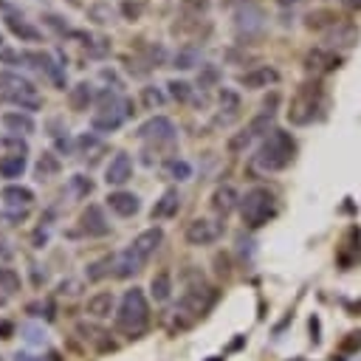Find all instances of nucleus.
<instances>
[{
	"mask_svg": "<svg viewBox=\"0 0 361 361\" xmlns=\"http://www.w3.org/2000/svg\"><path fill=\"white\" fill-rule=\"evenodd\" d=\"M327 42L333 48H350L358 42V28L353 23H341V20H333L330 23V31H327Z\"/></svg>",
	"mask_w": 361,
	"mask_h": 361,
	"instance_id": "11",
	"label": "nucleus"
},
{
	"mask_svg": "<svg viewBox=\"0 0 361 361\" xmlns=\"http://www.w3.org/2000/svg\"><path fill=\"white\" fill-rule=\"evenodd\" d=\"M307 68L333 71V68H338V56L330 54V51H310V54H307Z\"/></svg>",
	"mask_w": 361,
	"mask_h": 361,
	"instance_id": "29",
	"label": "nucleus"
},
{
	"mask_svg": "<svg viewBox=\"0 0 361 361\" xmlns=\"http://www.w3.org/2000/svg\"><path fill=\"white\" fill-rule=\"evenodd\" d=\"M20 290V274L14 268H0V299H8Z\"/></svg>",
	"mask_w": 361,
	"mask_h": 361,
	"instance_id": "27",
	"label": "nucleus"
},
{
	"mask_svg": "<svg viewBox=\"0 0 361 361\" xmlns=\"http://www.w3.org/2000/svg\"><path fill=\"white\" fill-rule=\"evenodd\" d=\"M279 6H293V3H299V0H276Z\"/></svg>",
	"mask_w": 361,
	"mask_h": 361,
	"instance_id": "50",
	"label": "nucleus"
},
{
	"mask_svg": "<svg viewBox=\"0 0 361 361\" xmlns=\"http://www.w3.org/2000/svg\"><path fill=\"white\" fill-rule=\"evenodd\" d=\"M14 361H48V358H39V355H31V353H17Z\"/></svg>",
	"mask_w": 361,
	"mask_h": 361,
	"instance_id": "46",
	"label": "nucleus"
},
{
	"mask_svg": "<svg viewBox=\"0 0 361 361\" xmlns=\"http://www.w3.org/2000/svg\"><path fill=\"white\" fill-rule=\"evenodd\" d=\"M56 144H59V149H62V152H68V149H71V138H68V135H65V138H59Z\"/></svg>",
	"mask_w": 361,
	"mask_h": 361,
	"instance_id": "48",
	"label": "nucleus"
},
{
	"mask_svg": "<svg viewBox=\"0 0 361 361\" xmlns=\"http://www.w3.org/2000/svg\"><path fill=\"white\" fill-rule=\"evenodd\" d=\"M138 138L155 141V144H164V141L169 144V141H175V124L166 116H155L138 127Z\"/></svg>",
	"mask_w": 361,
	"mask_h": 361,
	"instance_id": "8",
	"label": "nucleus"
},
{
	"mask_svg": "<svg viewBox=\"0 0 361 361\" xmlns=\"http://www.w3.org/2000/svg\"><path fill=\"white\" fill-rule=\"evenodd\" d=\"M3 124H6L8 133H17V135H31V133L37 130L34 118H31L28 113H20V110H8V113H3Z\"/></svg>",
	"mask_w": 361,
	"mask_h": 361,
	"instance_id": "17",
	"label": "nucleus"
},
{
	"mask_svg": "<svg viewBox=\"0 0 361 361\" xmlns=\"http://www.w3.org/2000/svg\"><path fill=\"white\" fill-rule=\"evenodd\" d=\"M274 214H276V197L265 186H254L240 197V217L248 228L265 226Z\"/></svg>",
	"mask_w": 361,
	"mask_h": 361,
	"instance_id": "3",
	"label": "nucleus"
},
{
	"mask_svg": "<svg viewBox=\"0 0 361 361\" xmlns=\"http://www.w3.org/2000/svg\"><path fill=\"white\" fill-rule=\"evenodd\" d=\"M121 8H124V14H127L130 20H135V17H138V11H141V6H138V3H130V0H127Z\"/></svg>",
	"mask_w": 361,
	"mask_h": 361,
	"instance_id": "43",
	"label": "nucleus"
},
{
	"mask_svg": "<svg viewBox=\"0 0 361 361\" xmlns=\"http://www.w3.org/2000/svg\"><path fill=\"white\" fill-rule=\"evenodd\" d=\"M79 223H82V231H87V234H93V237H102V234L110 231V223H107L102 206H96V203H90V206L82 212Z\"/></svg>",
	"mask_w": 361,
	"mask_h": 361,
	"instance_id": "12",
	"label": "nucleus"
},
{
	"mask_svg": "<svg viewBox=\"0 0 361 361\" xmlns=\"http://www.w3.org/2000/svg\"><path fill=\"white\" fill-rule=\"evenodd\" d=\"M90 189H93L90 178H85V175H73V178H71V192H73L76 197H85V195H90Z\"/></svg>",
	"mask_w": 361,
	"mask_h": 361,
	"instance_id": "36",
	"label": "nucleus"
},
{
	"mask_svg": "<svg viewBox=\"0 0 361 361\" xmlns=\"http://www.w3.org/2000/svg\"><path fill=\"white\" fill-rule=\"evenodd\" d=\"M110 271H116V257H102L99 262L87 265V279H90V282H96V279L107 276Z\"/></svg>",
	"mask_w": 361,
	"mask_h": 361,
	"instance_id": "30",
	"label": "nucleus"
},
{
	"mask_svg": "<svg viewBox=\"0 0 361 361\" xmlns=\"http://www.w3.org/2000/svg\"><path fill=\"white\" fill-rule=\"evenodd\" d=\"M203 71H200V76H197V85L200 87H212L217 79H220V71L214 68V65H200Z\"/></svg>",
	"mask_w": 361,
	"mask_h": 361,
	"instance_id": "38",
	"label": "nucleus"
},
{
	"mask_svg": "<svg viewBox=\"0 0 361 361\" xmlns=\"http://www.w3.org/2000/svg\"><path fill=\"white\" fill-rule=\"evenodd\" d=\"M178 206H180V195H178V189H166L164 195H161V200H155V206H152V220H166V217H172L175 212H178Z\"/></svg>",
	"mask_w": 361,
	"mask_h": 361,
	"instance_id": "18",
	"label": "nucleus"
},
{
	"mask_svg": "<svg viewBox=\"0 0 361 361\" xmlns=\"http://www.w3.org/2000/svg\"><path fill=\"white\" fill-rule=\"evenodd\" d=\"M107 206H110V212H116L118 217H133V214L141 209V203H138V197H135L133 192H110V195H107Z\"/></svg>",
	"mask_w": 361,
	"mask_h": 361,
	"instance_id": "14",
	"label": "nucleus"
},
{
	"mask_svg": "<svg viewBox=\"0 0 361 361\" xmlns=\"http://www.w3.org/2000/svg\"><path fill=\"white\" fill-rule=\"evenodd\" d=\"M293 152H296L293 135L285 133V130H271L268 138L262 141V147L254 155V166L262 169V172H279L293 161Z\"/></svg>",
	"mask_w": 361,
	"mask_h": 361,
	"instance_id": "1",
	"label": "nucleus"
},
{
	"mask_svg": "<svg viewBox=\"0 0 361 361\" xmlns=\"http://www.w3.org/2000/svg\"><path fill=\"white\" fill-rule=\"evenodd\" d=\"M0 45H3V37H0Z\"/></svg>",
	"mask_w": 361,
	"mask_h": 361,
	"instance_id": "51",
	"label": "nucleus"
},
{
	"mask_svg": "<svg viewBox=\"0 0 361 361\" xmlns=\"http://www.w3.org/2000/svg\"><path fill=\"white\" fill-rule=\"evenodd\" d=\"M237 200H240V197H237L234 186H228V183H226V186H217V189H214V195H212V209H214L217 214H223V217H226V214L237 206Z\"/></svg>",
	"mask_w": 361,
	"mask_h": 361,
	"instance_id": "20",
	"label": "nucleus"
},
{
	"mask_svg": "<svg viewBox=\"0 0 361 361\" xmlns=\"http://www.w3.org/2000/svg\"><path fill=\"white\" fill-rule=\"evenodd\" d=\"M79 147L87 152V149H93V147H96V138H93V135H82V138H79Z\"/></svg>",
	"mask_w": 361,
	"mask_h": 361,
	"instance_id": "45",
	"label": "nucleus"
},
{
	"mask_svg": "<svg viewBox=\"0 0 361 361\" xmlns=\"http://www.w3.org/2000/svg\"><path fill=\"white\" fill-rule=\"evenodd\" d=\"M25 172V155L11 152L0 158V178H20Z\"/></svg>",
	"mask_w": 361,
	"mask_h": 361,
	"instance_id": "24",
	"label": "nucleus"
},
{
	"mask_svg": "<svg viewBox=\"0 0 361 361\" xmlns=\"http://www.w3.org/2000/svg\"><path fill=\"white\" fill-rule=\"evenodd\" d=\"M45 23H48L51 28H56V31H65V28H68V25L62 23V17H56V14H48V17H45Z\"/></svg>",
	"mask_w": 361,
	"mask_h": 361,
	"instance_id": "44",
	"label": "nucleus"
},
{
	"mask_svg": "<svg viewBox=\"0 0 361 361\" xmlns=\"http://www.w3.org/2000/svg\"><path fill=\"white\" fill-rule=\"evenodd\" d=\"M212 305H214V290L212 288H192L180 296V302L175 307V319H178L180 327H186V324L197 322Z\"/></svg>",
	"mask_w": 361,
	"mask_h": 361,
	"instance_id": "4",
	"label": "nucleus"
},
{
	"mask_svg": "<svg viewBox=\"0 0 361 361\" xmlns=\"http://www.w3.org/2000/svg\"><path fill=\"white\" fill-rule=\"evenodd\" d=\"M166 175L169 178H175V180H186V178H192V166L183 161V158H172V161H166Z\"/></svg>",
	"mask_w": 361,
	"mask_h": 361,
	"instance_id": "33",
	"label": "nucleus"
},
{
	"mask_svg": "<svg viewBox=\"0 0 361 361\" xmlns=\"http://www.w3.org/2000/svg\"><path fill=\"white\" fill-rule=\"evenodd\" d=\"M11 102H14V104H20V110H37V107L42 104V99H39L37 87L23 90V93H17V96H11Z\"/></svg>",
	"mask_w": 361,
	"mask_h": 361,
	"instance_id": "32",
	"label": "nucleus"
},
{
	"mask_svg": "<svg viewBox=\"0 0 361 361\" xmlns=\"http://www.w3.org/2000/svg\"><path fill=\"white\" fill-rule=\"evenodd\" d=\"M319 99H322L319 87H316V85H305V87L296 93V99L290 102V110H288L290 121H293V124H307V121H313V116H316V110H319Z\"/></svg>",
	"mask_w": 361,
	"mask_h": 361,
	"instance_id": "6",
	"label": "nucleus"
},
{
	"mask_svg": "<svg viewBox=\"0 0 361 361\" xmlns=\"http://www.w3.org/2000/svg\"><path fill=\"white\" fill-rule=\"evenodd\" d=\"M90 99H93V90H90V85H87V82L73 85V87H71V93H68V104H71V110H76V113L87 110Z\"/></svg>",
	"mask_w": 361,
	"mask_h": 361,
	"instance_id": "23",
	"label": "nucleus"
},
{
	"mask_svg": "<svg viewBox=\"0 0 361 361\" xmlns=\"http://www.w3.org/2000/svg\"><path fill=\"white\" fill-rule=\"evenodd\" d=\"M87 17H93L96 23H113L116 11H113L110 6H90V8H87Z\"/></svg>",
	"mask_w": 361,
	"mask_h": 361,
	"instance_id": "37",
	"label": "nucleus"
},
{
	"mask_svg": "<svg viewBox=\"0 0 361 361\" xmlns=\"http://www.w3.org/2000/svg\"><path fill=\"white\" fill-rule=\"evenodd\" d=\"M350 8H361V0H344Z\"/></svg>",
	"mask_w": 361,
	"mask_h": 361,
	"instance_id": "49",
	"label": "nucleus"
},
{
	"mask_svg": "<svg viewBox=\"0 0 361 361\" xmlns=\"http://www.w3.org/2000/svg\"><path fill=\"white\" fill-rule=\"evenodd\" d=\"M124 118H127V110H121L116 93H113L110 87H104L102 96H99V110H96L93 118H90L93 130H99V133H113V130L121 127Z\"/></svg>",
	"mask_w": 361,
	"mask_h": 361,
	"instance_id": "5",
	"label": "nucleus"
},
{
	"mask_svg": "<svg viewBox=\"0 0 361 361\" xmlns=\"http://www.w3.org/2000/svg\"><path fill=\"white\" fill-rule=\"evenodd\" d=\"M149 324V305L141 288H133L121 296L118 313H116V327L127 336H141Z\"/></svg>",
	"mask_w": 361,
	"mask_h": 361,
	"instance_id": "2",
	"label": "nucleus"
},
{
	"mask_svg": "<svg viewBox=\"0 0 361 361\" xmlns=\"http://www.w3.org/2000/svg\"><path fill=\"white\" fill-rule=\"evenodd\" d=\"M113 305H116L113 293H110V290H102V293H96V296L87 299V307H85V310H87L93 319H104V316L113 313Z\"/></svg>",
	"mask_w": 361,
	"mask_h": 361,
	"instance_id": "21",
	"label": "nucleus"
},
{
	"mask_svg": "<svg viewBox=\"0 0 361 361\" xmlns=\"http://www.w3.org/2000/svg\"><path fill=\"white\" fill-rule=\"evenodd\" d=\"M195 65H200V51H197V48H180V51L175 54V68L189 71V68H195Z\"/></svg>",
	"mask_w": 361,
	"mask_h": 361,
	"instance_id": "31",
	"label": "nucleus"
},
{
	"mask_svg": "<svg viewBox=\"0 0 361 361\" xmlns=\"http://www.w3.org/2000/svg\"><path fill=\"white\" fill-rule=\"evenodd\" d=\"M11 333H14V327H11L8 322H0V336H3V338H8Z\"/></svg>",
	"mask_w": 361,
	"mask_h": 361,
	"instance_id": "47",
	"label": "nucleus"
},
{
	"mask_svg": "<svg viewBox=\"0 0 361 361\" xmlns=\"http://www.w3.org/2000/svg\"><path fill=\"white\" fill-rule=\"evenodd\" d=\"M276 79H279V73H276L274 68L259 65V68H254V71L243 73V76H240V85H243V87H248V90H257V87H268V85H274Z\"/></svg>",
	"mask_w": 361,
	"mask_h": 361,
	"instance_id": "15",
	"label": "nucleus"
},
{
	"mask_svg": "<svg viewBox=\"0 0 361 361\" xmlns=\"http://www.w3.org/2000/svg\"><path fill=\"white\" fill-rule=\"evenodd\" d=\"M220 107L228 113V121H231L237 116V110H240V96L234 90H228V87H223L220 90Z\"/></svg>",
	"mask_w": 361,
	"mask_h": 361,
	"instance_id": "35",
	"label": "nucleus"
},
{
	"mask_svg": "<svg viewBox=\"0 0 361 361\" xmlns=\"http://www.w3.org/2000/svg\"><path fill=\"white\" fill-rule=\"evenodd\" d=\"M234 20H237V31L245 34V37H251V34L262 31V25H265V11H262L259 6H243V8H237Z\"/></svg>",
	"mask_w": 361,
	"mask_h": 361,
	"instance_id": "9",
	"label": "nucleus"
},
{
	"mask_svg": "<svg viewBox=\"0 0 361 361\" xmlns=\"http://www.w3.org/2000/svg\"><path fill=\"white\" fill-rule=\"evenodd\" d=\"M56 172H59V158H56L54 152H42L39 161H37V166H34L37 180H48V178H54Z\"/></svg>",
	"mask_w": 361,
	"mask_h": 361,
	"instance_id": "25",
	"label": "nucleus"
},
{
	"mask_svg": "<svg viewBox=\"0 0 361 361\" xmlns=\"http://www.w3.org/2000/svg\"><path fill=\"white\" fill-rule=\"evenodd\" d=\"M144 262H147V259H144L141 254H135V251L127 245V248L116 257V271H113V274L121 276V279H124V276H133V274H138V271L144 268Z\"/></svg>",
	"mask_w": 361,
	"mask_h": 361,
	"instance_id": "16",
	"label": "nucleus"
},
{
	"mask_svg": "<svg viewBox=\"0 0 361 361\" xmlns=\"http://www.w3.org/2000/svg\"><path fill=\"white\" fill-rule=\"evenodd\" d=\"M251 138H254V133H251V130L245 127V130L234 133V135L228 138V144H226V147H228V152H231V155H240V152H243V149H245V147L251 144Z\"/></svg>",
	"mask_w": 361,
	"mask_h": 361,
	"instance_id": "34",
	"label": "nucleus"
},
{
	"mask_svg": "<svg viewBox=\"0 0 361 361\" xmlns=\"http://www.w3.org/2000/svg\"><path fill=\"white\" fill-rule=\"evenodd\" d=\"M149 290H152V299H155V302H166L169 293H172V276H169L166 271L155 274L152 282H149Z\"/></svg>",
	"mask_w": 361,
	"mask_h": 361,
	"instance_id": "26",
	"label": "nucleus"
},
{
	"mask_svg": "<svg viewBox=\"0 0 361 361\" xmlns=\"http://www.w3.org/2000/svg\"><path fill=\"white\" fill-rule=\"evenodd\" d=\"M220 234H223V223L209 220V217L192 220V223L186 226V231H183V237H186L189 245H209V243H214Z\"/></svg>",
	"mask_w": 361,
	"mask_h": 361,
	"instance_id": "7",
	"label": "nucleus"
},
{
	"mask_svg": "<svg viewBox=\"0 0 361 361\" xmlns=\"http://www.w3.org/2000/svg\"><path fill=\"white\" fill-rule=\"evenodd\" d=\"M166 87H169V96H172V99H178V102H186V99H189V93H192V87H189L186 82H178V79L166 82Z\"/></svg>",
	"mask_w": 361,
	"mask_h": 361,
	"instance_id": "39",
	"label": "nucleus"
},
{
	"mask_svg": "<svg viewBox=\"0 0 361 361\" xmlns=\"http://www.w3.org/2000/svg\"><path fill=\"white\" fill-rule=\"evenodd\" d=\"M161 243H164V231H161L158 226H152V228H144V231L130 243V248H133L135 254H141L144 259H149Z\"/></svg>",
	"mask_w": 361,
	"mask_h": 361,
	"instance_id": "13",
	"label": "nucleus"
},
{
	"mask_svg": "<svg viewBox=\"0 0 361 361\" xmlns=\"http://www.w3.org/2000/svg\"><path fill=\"white\" fill-rule=\"evenodd\" d=\"M130 175H133V158L127 152H116L110 158L107 169H104V180L113 183V186H121V183L130 180Z\"/></svg>",
	"mask_w": 361,
	"mask_h": 361,
	"instance_id": "10",
	"label": "nucleus"
},
{
	"mask_svg": "<svg viewBox=\"0 0 361 361\" xmlns=\"http://www.w3.org/2000/svg\"><path fill=\"white\" fill-rule=\"evenodd\" d=\"M141 99H144L147 107H158V104H164V93H161L158 87H144V90H141Z\"/></svg>",
	"mask_w": 361,
	"mask_h": 361,
	"instance_id": "40",
	"label": "nucleus"
},
{
	"mask_svg": "<svg viewBox=\"0 0 361 361\" xmlns=\"http://www.w3.org/2000/svg\"><path fill=\"white\" fill-rule=\"evenodd\" d=\"M23 333H25V341H28V344H45V330H42V327H37V324H25Z\"/></svg>",
	"mask_w": 361,
	"mask_h": 361,
	"instance_id": "41",
	"label": "nucleus"
},
{
	"mask_svg": "<svg viewBox=\"0 0 361 361\" xmlns=\"http://www.w3.org/2000/svg\"><path fill=\"white\" fill-rule=\"evenodd\" d=\"M31 87L34 85L28 79H23L20 73H11V71H3L0 73V93H6L8 99L17 96V93H23V90H31Z\"/></svg>",
	"mask_w": 361,
	"mask_h": 361,
	"instance_id": "22",
	"label": "nucleus"
},
{
	"mask_svg": "<svg viewBox=\"0 0 361 361\" xmlns=\"http://www.w3.org/2000/svg\"><path fill=\"white\" fill-rule=\"evenodd\" d=\"M0 197H3V203L6 206H11V209H25V206H31V200H34V192L28 189V186H17V183H11V186H6L3 192H0Z\"/></svg>",
	"mask_w": 361,
	"mask_h": 361,
	"instance_id": "19",
	"label": "nucleus"
},
{
	"mask_svg": "<svg viewBox=\"0 0 361 361\" xmlns=\"http://www.w3.org/2000/svg\"><path fill=\"white\" fill-rule=\"evenodd\" d=\"M79 288H82V282H79V279H65V282L59 285V293H68V296H76V293H79Z\"/></svg>",
	"mask_w": 361,
	"mask_h": 361,
	"instance_id": "42",
	"label": "nucleus"
},
{
	"mask_svg": "<svg viewBox=\"0 0 361 361\" xmlns=\"http://www.w3.org/2000/svg\"><path fill=\"white\" fill-rule=\"evenodd\" d=\"M6 25H8L17 37H23V39H31V42L39 39V31H37L34 25H28V23H25L23 17H17V14H8V17H6Z\"/></svg>",
	"mask_w": 361,
	"mask_h": 361,
	"instance_id": "28",
	"label": "nucleus"
}]
</instances>
